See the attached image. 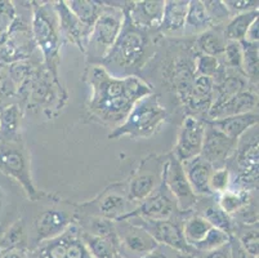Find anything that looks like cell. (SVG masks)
<instances>
[{
	"instance_id": "6da1fadb",
	"label": "cell",
	"mask_w": 259,
	"mask_h": 258,
	"mask_svg": "<svg viewBox=\"0 0 259 258\" xmlns=\"http://www.w3.org/2000/svg\"><path fill=\"white\" fill-rule=\"evenodd\" d=\"M85 82L91 88L89 115L102 124L119 127L138 99L154 93L151 85L137 75L117 78L100 65H89Z\"/></svg>"
},
{
	"instance_id": "7a4b0ae2",
	"label": "cell",
	"mask_w": 259,
	"mask_h": 258,
	"mask_svg": "<svg viewBox=\"0 0 259 258\" xmlns=\"http://www.w3.org/2000/svg\"><path fill=\"white\" fill-rule=\"evenodd\" d=\"M16 103L20 105L23 113L41 108L48 119H53L67 103V92L60 79L53 77L41 62L17 88Z\"/></svg>"
},
{
	"instance_id": "3957f363",
	"label": "cell",
	"mask_w": 259,
	"mask_h": 258,
	"mask_svg": "<svg viewBox=\"0 0 259 258\" xmlns=\"http://www.w3.org/2000/svg\"><path fill=\"white\" fill-rule=\"evenodd\" d=\"M148 32L133 26L125 17L119 38L100 66L117 78L134 75L148 58Z\"/></svg>"
},
{
	"instance_id": "277c9868",
	"label": "cell",
	"mask_w": 259,
	"mask_h": 258,
	"mask_svg": "<svg viewBox=\"0 0 259 258\" xmlns=\"http://www.w3.org/2000/svg\"><path fill=\"white\" fill-rule=\"evenodd\" d=\"M31 30L36 48L41 52L44 66L53 77L60 79L58 68L63 40L54 2H31Z\"/></svg>"
},
{
	"instance_id": "5b68a950",
	"label": "cell",
	"mask_w": 259,
	"mask_h": 258,
	"mask_svg": "<svg viewBox=\"0 0 259 258\" xmlns=\"http://www.w3.org/2000/svg\"><path fill=\"white\" fill-rule=\"evenodd\" d=\"M165 122L166 108L161 105L159 96L151 93L134 103L124 122L108 133V138H150L160 131Z\"/></svg>"
},
{
	"instance_id": "8992f818",
	"label": "cell",
	"mask_w": 259,
	"mask_h": 258,
	"mask_svg": "<svg viewBox=\"0 0 259 258\" xmlns=\"http://www.w3.org/2000/svg\"><path fill=\"white\" fill-rule=\"evenodd\" d=\"M103 2V11L88 35L85 52L91 65H101L121 32L125 14L122 2Z\"/></svg>"
},
{
	"instance_id": "52a82bcc",
	"label": "cell",
	"mask_w": 259,
	"mask_h": 258,
	"mask_svg": "<svg viewBox=\"0 0 259 258\" xmlns=\"http://www.w3.org/2000/svg\"><path fill=\"white\" fill-rule=\"evenodd\" d=\"M0 172L17 181L31 202L56 203L60 200L54 194L39 191L35 188L30 169V159L23 141L0 143Z\"/></svg>"
},
{
	"instance_id": "ba28073f",
	"label": "cell",
	"mask_w": 259,
	"mask_h": 258,
	"mask_svg": "<svg viewBox=\"0 0 259 258\" xmlns=\"http://www.w3.org/2000/svg\"><path fill=\"white\" fill-rule=\"evenodd\" d=\"M129 204L131 203L126 196V182H115L98 194L93 200L81 204L74 203V208L77 214L101 217L116 222L129 213Z\"/></svg>"
},
{
	"instance_id": "9c48e42d",
	"label": "cell",
	"mask_w": 259,
	"mask_h": 258,
	"mask_svg": "<svg viewBox=\"0 0 259 258\" xmlns=\"http://www.w3.org/2000/svg\"><path fill=\"white\" fill-rule=\"evenodd\" d=\"M35 49L36 44L31 30V16L27 18L25 14L17 13L6 44L0 47V65L31 60Z\"/></svg>"
},
{
	"instance_id": "30bf717a",
	"label": "cell",
	"mask_w": 259,
	"mask_h": 258,
	"mask_svg": "<svg viewBox=\"0 0 259 258\" xmlns=\"http://www.w3.org/2000/svg\"><path fill=\"white\" fill-rule=\"evenodd\" d=\"M164 160L157 156H148L142 162L132 178L126 182V196L129 203L140 204L151 195L162 181Z\"/></svg>"
},
{
	"instance_id": "8fae6325",
	"label": "cell",
	"mask_w": 259,
	"mask_h": 258,
	"mask_svg": "<svg viewBox=\"0 0 259 258\" xmlns=\"http://www.w3.org/2000/svg\"><path fill=\"white\" fill-rule=\"evenodd\" d=\"M162 182L165 183L166 189L176 200L180 212H188L196 205L197 196L188 183L182 163L173 154L164 160Z\"/></svg>"
},
{
	"instance_id": "7c38bea8",
	"label": "cell",
	"mask_w": 259,
	"mask_h": 258,
	"mask_svg": "<svg viewBox=\"0 0 259 258\" xmlns=\"http://www.w3.org/2000/svg\"><path fill=\"white\" fill-rule=\"evenodd\" d=\"M119 239V255L121 258H142L157 247V243L145 229L131 221L115 222Z\"/></svg>"
},
{
	"instance_id": "4fadbf2b",
	"label": "cell",
	"mask_w": 259,
	"mask_h": 258,
	"mask_svg": "<svg viewBox=\"0 0 259 258\" xmlns=\"http://www.w3.org/2000/svg\"><path fill=\"white\" fill-rule=\"evenodd\" d=\"M122 219L131 221L132 224L138 225L140 227L145 229L156 240L157 244L171 248V249L180 253L181 255H194V253H196L186 243L182 227L171 219L147 221V219L138 218V217H125ZM119 221H121V219H119Z\"/></svg>"
},
{
	"instance_id": "5bb4252c",
	"label": "cell",
	"mask_w": 259,
	"mask_h": 258,
	"mask_svg": "<svg viewBox=\"0 0 259 258\" xmlns=\"http://www.w3.org/2000/svg\"><path fill=\"white\" fill-rule=\"evenodd\" d=\"M61 200L54 203L53 207L48 208L35 216L34 221H32V227H34L35 244L36 245L52 238H56L65 230H67L72 224H75V219H76L75 208L71 213L65 209H60L57 205L60 204Z\"/></svg>"
},
{
	"instance_id": "9a60e30c",
	"label": "cell",
	"mask_w": 259,
	"mask_h": 258,
	"mask_svg": "<svg viewBox=\"0 0 259 258\" xmlns=\"http://www.w3.org/2000/svg\"><path fill=\"white\" fill-rule=\"evenodd\" d=\"M205 120L199 119L196 117L187 115L183 119L173 151V155L181 163L200 156L204 136H205Z\"/></svg>"
},
{
	"instance_id": "2e32d148",
	"label": "cell",
	"mask_w": 259,
	"mask_h": 258,
	"mask_svg": "<svg viewBox=\"0 0 259 258\" xmlns=\"http://www.w3.org/2000/svg\"><path fill=\"white\" fill-rule=\"evenodd\" d=\"M176 210H178L176 200L166 189L165 183L161 181L159 188L151 195L145 199L142 203H140L136 209L126 213L122 218L138 217V218L147 219V221H165V219H171Z\"/></svg>"
},
{
	"instance_id": "e0dca14e",
	"label": "cell",
	"mask_w": 259,
	"mask_h": 258,
	"mask_svg": "<svg viewBox=\"0 0 259 258\" xmlns=\"http://www.w3.org/2000/svg\"><path fill=\"white\" fill-rule=\"evenodd\" d=\"M236 146L237 141L228 138L226 134L211 127L206 122L205 136H204L200 156L206 160L214 169L226 167L228 160L234 155Z\"/></svg>"
},
{
	"instance_id": "ac0fdd59",
	"label": "cell",
	"mask_w": 259,
	"mask_h": 258,
	"mask_svg": "<svg viewBox=\"0 0 259 258\" xmlns=\"http://www.w3.org/2000/svg\"><path fill=\"white\" fill-rule=\"evenodd\" d=\"M122 11L133 26L145 31H155L159 30L161 23L164 0L125 2V7Z\"/></svg>"
},
{
	"instance_id": "d6986e66",
	"label": "cell",
	"mask_w": 259,
	"mask_h": 258,
	"mask_svg": "<svg viewBox=\"0 0 259 258\" xmlns=\"http://www.w3.org/2000/svg\"><path fill=\"white\" fill-rule=\"evenodd\" d=\"M253 111H258V94L246 89L218 105H211L206 115V120L225 119V118L236 117Z\"/></svg>"
},
{
	"instance_id": "ffe728a7",
	"label": "cell",
	"mask_w": 259,
	"mask_h": 258,
	"mask_svg": "<svg viewBox=\"0 0 259 258\" xmlns=\"http://www.w3.org/2000/svg\"><path fill=\"white\" fill-rule=\"evenodd\" d=\"M54 8L57 12L62 40H67L84 53L89 31L84 27L83 23L77 20L76 16L70 11L66 2L63 0L62 2H54Z\"/></svg>"
},
{
	"instance_id": "44dd1931",
	"label": "cell",
	"mask_w": 259,
	"mask_h": 258,
	"mask_svg": "<svg viewBox=\"0 0 259 258\" xmlns=\"http://www.w3.org/2000/svg\"><path fill=\"white\" fill-rule=\"evenodd\" d=\"M182 167L195 195L211 196L209 179H210L214 168L206 160L202 159L201 156H196L194 159L183 162Z\"/></svg>"
},
{
	"instance_id": "7402d4cb",
	"label": "cell",
	"mask_w": 259,
	"mask_h": 258,
	"mask_svg": "<svg viewBox=\"0 0 259 258\" xmlns=\"http://www.w3.org/2000/svg\"><path fill=\"white\" fill-rule=\"evenodd\" d=\"M258 111H253V113L242 114L236 117H228L218 120H205V122L226 134L228 138L239 141L246 132L258 125Z\"/></svg>"
},
{
	"instance_id": "603a6c76",
	"label": "cell",
	"mask_w": 259,
	"mask_h": 258,
	"mask_svg": "<svg viewBox=\"0 0 259 258\" xmlns=\"http://www.w3.org/2000/svg\"><path fill=\"white\" fill-rule=\"evenodd\" d=\"M190 0H165L159 30L164 34H180L185 30Z\"/></svg>"
},
{
	"instance_id": "cb8c5ba5",
	"label": "cell",
	"mask_w": 259,
	"mask_h": 258,
	"mask_svg": "<svg viewBox=\"0 0 259 258\" xmlns=\"http://www.w3.org/2000/svg\"><path fill=\"white\" fill-rule=\"evenodd\" d=\"M23 114L25 113L18 103L0 108V143L22 141L21 127Z\"/></svg>"
},
{
	"instance_id": "d4e9b609",
	"label": "cell",
	"mask_w": 259,
	"mask_h": 258,
	"mask_svg": "<svg viewBox=\"0 0 259 258\" xmlns=\"http://www.w3.org/2000/svg\"><path fill=\"white\" fill-rule=\"evenodd\" d=\"M211 229L213 226L204 217H201L200 214H194L183 222L182 233L188 247H191L197 253Z\"/></svg>"
},
{
	"instance_id": "484cf974",
	"label": "cell",
	"mask_w": 259,
	"mask_h": 258,
	"mask_svg": "<svg viewBox=\"0 0 259 258\" xmlns=\"http://www.w3.org/2000/svg\"><path fill=\"white\" fill-rule=\"evenodd\" d=\"M211 27H213V23H211L204 3L201 0H191L188 3L187 17H186L183 34L200 35L201 32L206 31Z\"/></svg>"
},
{
	"instance_id": "4316f807",
	"label": "cell",
	"mask_w": 259,
	"mask_h": 258,
	"mask_svg": "<svg viewBox=\"0 0 259 258\" xmlns=\"http://www.w3.org/2000/svg\"><path fill=\"white\" fill-rule=\"evenodd\" d=\"M226 43H227V40H226L225 34H223V28L211 27L197 35L195 44H196V49L199 51V54H205V56L221 58L223 51H225Z\"/></svg>"
},
{
	"instance_id": "83f0119b",
	"label": "cell",
	"mask_w": 259,
	"mask_h": 258,
	"mask_svg": "<svg viewBox=\"0 0 259 258\" xmlns=\"http://www.w3.org/2000/svg\"><path fill=\"white\" fill-rule=\"evenodd\" d=\"M0 249L3 253L12 252V250L26 252L27 233H26L25 222L22 218H18L11 226H8L4 233L0 234Z\"/></svg>"
},
{
	"instance_id": "f1b7e54d",
	"label": "cell",
	"mask_w": 259,
	"mask_h": 258,
	"mask_svg": "<svg viewBox=\"0 0 259 258\" xmlns=\"http://www.w3.org/2000/svg\"><path fill=\"white\" fill-rule=\"evenodd\" d=\"M66 4L89 32L105 7L103 2H94V0H69L66 2Z\"/></svg>"
},
{
	"instance_id": "f546056e",
	"label": "cell",
	"mask_w": 259,
	"mask_h": 258,
	"mask_svg": "<svg viewBox=\"0 0 259 258\" xmlns=\"http://www.w3.org/2000/svg\"><path fill=\"white\" fill-rule=\"evenodd\" d=\"M259 12L250 11L245 12V13L236 14L230 18L223 28V34H225L226 40H232V42H242L245 39V35L248 28L250 27L251 23L259 18Z\"/></svg>"
},
{
	"instance_id": "4dcf8cb0",
	"label": "cell",
	"mask_w": 259,
	"mask_h": 258,
	"mask_svg": "<svg viewBox=\"0 0 259 258\" xmlns=\"http://www.w3.org/2000/svg\"><path fill=\"white\" fill-rule=\"evenodd\" d=\"M80 238L92 258H120L116 247L111 241L91 235L81 230H80Z\"/></svg>"
},
{
	"instance_id": "1f68e13d",
	"label": "cell",
	"mask_w": 259,
	"mask_h": 258,
	"mask_svg": "<svg viewBox=\"0 0 259 258\" xmlns=\"http://www.w3.org/2000/svg\"><path fill=\"white\" fill-rule=\"evenodd\" d=\"M218 198H220L218 199V205L231 217L253 202L251 193L236 190V189H228L226 193L221 194Z\"/></svg>"
},
{
	"instance_id": "d6a6232c",
	"label": "cell",
	"mask_w": 259,
	"mask_h": 258,
	"mask_svg": "<svg viewBox=\"0 0 259 258\" xmlns=\"http://www.w3.org/2000/svg\"><path fill=\"white\" fill-rule=\"evenodd\" d=\"M200 216L204 217L211 226L221 231H225L230 236L236 234L237 226L234 218L227 214L218 204H211L206 207L204 212L200 213Z\"/></svg>"
},
{
	"instance_id": "836d02e7",
	"label": "cell",
	"mask_w": 259,
	"mask_h": 258,
	"mask_svg": "<svg viewBox=\"0 0 259 258\" xmlns=\"http://www.w3.org/2000/svg\"><path fill=\"white\" fill-rule=\"evenodd\" d=\"M242 71L249 83L258 84V44L242 40Z\"/></svg>"
},
{
	"instance_id": "e575fe53",
	"label": "cell",
	"mask_w": 259,
	"mask_h": 258,
	"mask_svg": "<svg viewBox=\"0 0 259 258\" xmlns=\"http://www.w3.org/2000/svg\"><path fill=\"white\" fill-rule=\"evenodd\" d=\"M17 7L15 2L11 0H0V47L6 44L9 36L11 28L16 20Z\"/></svg>"
},
{
	"instance_id": "d590c367",
	"label": "cell",
	"mask_w": 259,
	"mask_h": 258,
	"mask_svg": "<svg viewBox=\"0 0 259 258\" xmlns=\"http://www.w3.org/2000/svg\"><path fill=\"white\" fill-rule=\"evenodd\" d=\"M220 61L226 68H230V70H234V71H237V72L244 74V71H242L241 43L227 40L225 51H223V54L220 58Z\"/></svg>"
},
{
	"instance_id": "8d00e7d4",
	"label": "cell",
	"mask_w": 259,
	"mask_h": 258,
	"mask_svg": "<svg viewBox=\"0 0 259 258\" xmlns=\"http://www.w3.org/2000/svg\"><path fill=\"white\" fill-rule=\"evenodd\" d=\"M17 102V87L8 75L7 65H0V108Z\"/></svg>"
},
{
	"instance_id": "74e56055",
	"label": "cell",
	"mask_w": 259,
	"mask_h": 258,
	"mask_svg": "<svg viewBox=\"0 0 259 258\" xmlns=\"http://www.w3.org/2000/svg\"><path fill=\"white\" fill-rule=\"evenodd\" d=\"M221 70L220 58L205 54H197L195 57V74L202 77L215 78Z\"/></svg>"
},
{
	"instance_id": "f35d334b",
	"label": "cell",
	"mask_w": 259,
	"mask_h": 258,
	"mask_svg": "<svg viewBox=\"0 0 259 258\" xmlns=\"http://www.w3.org/2000/svg\"><path fill=\"white\" fill-rule=\"evenodd\" d=\"M231 170L227 167L214 169L209 179V189L211 195H218L226 193L230 189L231 185Z\"/></svg>"
},
{
	"instance_id": "ab89813d",
	"label": "cell",
	"mask_w": 259,
	"mask_h": 258,
	"mask_svg": "<svg viewBox=\"0 0 259 258\" xmlns=\"http://www.w3.org/2000/svg\"><path fill=\"white\" fill-rule=\"evenodd\" d=\"M204 6H205L206 12H208L209 17H210L211 23H213V27H220L222 23L228 22L230 18L232 17L228 12L227 7L225 6L223 2L220 0H211V2H202Z\"/></svg>"
},
{
	"instance_id": "60d3db41",
	"label": "cell",
	"mask_w": 259,
	"mask_h": 258,
	"mask_svg": "<svg viewBox=\"0 0 259 258\" xmlns=\"http://www.w3.org/2000/svg\"><path fill=\"white\" fill-rule=\"evenodd\" d=\"M236 238L237 240L240 241L241 247L246 250V253H248L249 255H251L253 258H258V226L248 227V230L245 229V230L242 231L241 235L236 236Z\"/></svg>"
},
{
	"instance_id": "b9f144b4",
	"label": "cell",
	"mask_w": 259,
	"mask_h": 258,
	"mask_svg": "<svg viewBox=\"0 0 259 258\" xmlns=\"http://www.w3.org/2000/svg\"><path fill=\"white\" fill-rule=\"evenodd\" d=\"M223 3L227 7L231 16H236V14L245 13V12L256 11L259 6L258 0L256 2H254V0H225Z\"/></svg>"
},
{
	"instance_id": "7bdbcfd3",
	"label": "cell",
	"mask_w": 259,
	"mask_h": 258,
	"mask_svg": "<svg viewBox=\"0 0 259 258\" xmlns=\"http://www.w3.org/2000/svg\"><path fill=\"white\" fill-rule=\"evenodd\" d=\"M142 258H181V254L174 249H171V248L165 247L162 244H157V247L154 250H151Z\"/></svg>"
},
{
	"instance_id": "ee69618b",
	"label": "cell",
	"mask_w": 259,
	"mask_h": 258,
	"mask_svg": "<svg viewBox=\"0 0 259 258\" xmlns=\"http://www.w3.org/2000/svg\"><path fill=\"white\" fill-rule=\"evenodd\" d=\"M230 249H231V258H253L246 253V250L241 247L240 241L235 235H231L230 239Z\"/></svg>"
},
{
	"instance_id": "f6af8a7d",
	"label": "cell",
	"mask_w": 259,
	"mask_h": 258,
	"mask_svg": "<svg viewBox=\"0 0 259 258\" xmlns=\"http://www.w3.org/2000/svg\"><path fill=\"white\" fill-rule=\"evenodd\" d=\"M202 258H231V249H230V243L221 248L210 250V252H205Z\"/></svg>"
},
{
	"instance_id": "bcb514c9",
	"label": "cell",
	"mask_w": 259,
	"mask_h": 258,
	"mask_svg": "<svg viewBox=\"0 0 259 258\" xmlns=\"http://www.w3.org/2000/svg\"><path fill=\"white\" fill-rule=\"evenodd\" d=\"M259 18H256L253 23L250 25V27L248 28V31H246V35H245V42L248 43H254V44H258L259 40Z\"/></svg>"
},
{
	"instance_id": "7dc6e473",
	"label": "cell",
	"mask_w": 259,
	"mask_h": 258,
	"mask_svg": "<svg viewBox=\"0 0 259 258\" xmlns=\"http://www.w3.org/2000/svg\"><path fill=\"white\" fill-rule=\"evenodd\" d=\"M2 258H27L26 252H21V250H12V252L4 253Z\"/></svg>"
},
{
	"instance_id": "c3c4849f",
	"label": "cell",
	"mask_w": 259,
	"mask_h": 258,
	"mask_svg": "<svg viewBox=\"0 0 259 258\" xmlns=\"http://www.w3.org/2000/svg\"><path fill=\"white\" fill-rule=\"evenodd\" d=\"M4 205H6V195H4V191L0 186V214L4 210Z\"/></svg>"
},
{
	"instance_id": "681fc988",
	"label": "cell",
	"mask_w": 259,
	"mask_h": 258,
	"mask_svg": "<svg viewBox=\"0 0 259 258\" xmlns=\"http://www.w3.org/2000/svg\"><path fill=\"white\" fill-rule=\"evenodd\" d=\"M181 258H194V255H181Z\"/></svg>"
},
{
	"instance_id": "f907efd6",
	"label": "cell",
	"mask_w": 259,
	"mask_h": 258,
	"mask_svg": "<svg viewBox=\"0 0 259 258\" xmlns=\"http://www.w3.org/2000/svg\"><path fill=\"white\" fill-rule=\"evenodd\" d=\"M3 254H4V253H3V252H2V249H0V258L3 257Z\"/></svg>"
},
{
	"instance_id": "816d5d0a",
	"label": "cell",
	"mask_w": 259,
	"mask_h": 258,
	"mask_svg": "<svg viewBox=\"0 0 259 258\" xmlns=\"http://www.w3.org/2000/svg\"><path fill=\"white\" fill-rule=\"evenodd\" d=\"M120 258H121V257H120Z\"/></svg>"
}]
</instances>
